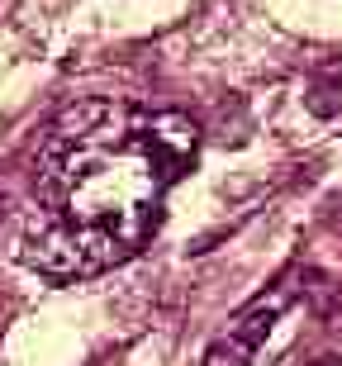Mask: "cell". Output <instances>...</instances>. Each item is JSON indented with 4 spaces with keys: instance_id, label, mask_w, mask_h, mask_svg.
<instances>
[{
    "instance_id": "1",
    "label": "cell",
    "mask_w": 342,
    "mask_h": 366,
    "mask_svg": "<svg viewBox=\"0 0 342 366\" xmlns=\"http://www.w3.org/2000/svg\"><path fill=\"white\" fill-rule=\"evenodd\" d=\"M200 157V124L134 100H76L39 152L19 262L43 276H96L129 262L162 224V200Z\"/></svg>"
},
{
    "instance_id": "2",
    "label": "cell",
    "mask_w": 342,
    "mask_h": 366,
    "mask_svg": "<svg viewBox=\"0 0 342 366\" xmlns=\"http://www.w3.org/2000/svg\"><path fill=\"white\" fill-rule=\"evenodd\" d=\"M290 300H295V285L276 281L266 295H257L252 305H243V310L233 314V324L205 347V362H200V366H252L257 347L266 342V333L276 328V319L286 314Z\"/></svg>"
},
{
    "instance_id": "3",
    "label": "cell",
    "mask_w": 342,
    "mask_h": 366,
    "mask_svg": "<svg viewBox=\"0 0 342 366\" xmlns=\"http://www.w3.org/2000/svg\"><path fill=\"white\" fill-rule=\"evenodd\" d=\"M0 224H5V190H0Z\"/></svg>"
}]
</instances>
